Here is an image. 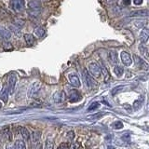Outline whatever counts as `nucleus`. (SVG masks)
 I'll use <instances>...</instances> for the list:
<instances>
[{
    "label": "nucleus",
    "mask_w": 149,
    "mask_h": 149,
    "mask_svg": "<svg viewBox=\"0 0 149 149\" xmlns=\"http://www.w3.org/2000/svg\"><path fill=\"white\" fill-rule=\"evenodd\" d=\"M132 16H147L148 12L146 9V10H138V11H133L132 13H130Z\"/></svg>",
    "instance_id": "nucleus-20"
},
{
    "label": "nucleus",
    "mask_w": 149,
    "mask_h": 149,
    "mask_svg": "<svg viewBox=\"0 0 149 149\" xmlns=\"http://www.w3.org/2000/svg\"><path fill=\"white\" fill-rule=\"evenodd\" d=\"M133 59H134L135 64H136L139 68H142V69H144V70H147L148 69V64H147V63L144 62V61L141 57H139V56H137V55H134L133 56Z\"/></svg>",
    "instance_id": "nucleus-6"
},
{
    "label": "nucleus",
    "mask_w": 149,
    "mask_h": 149,
    "mask_svg": "<svg viewBox=\"0 0 149 149\" xmlns=\"http://www.w3.org/2000/svg\"><path fill=\"white\" fill-rule=\"evenodd\" d=\"M88 71H90V73L94 77H99L102 73V70L101 67L99 66V64H97L95 63H90V65H88Z\"/></svg>",
    "instance_id": "nucleus-1"
},
{
    "label": "nucleus",
    "mask_w": 149,
    "mask_h": 149,
    "mask_svg": "<svg viewBox=\"0 0 149 149\" xmlns=\"http://www.w3.org/2000/svg\"><path fill=\"white\" fill-rule=\"evenodd\" d=\"M7 149H15V146H7Z\"/></svg>",
    "instance_id": "nucleus-31"
},
{
    "label": "nucleus",
    "mask_w": 149,
    "mask_h": 149,
    "mask_svg": "<svg viewBox=\"0 0 149 149\" xmlns=\"http://www.w3.org/2000/svg\"><path fill=\"white\" fill-rule=\"evenodd\" d=\"M143 105V102L141 100H136L133 102V108L134 110H139Z\"/></svg>",
    "instance_id": "nucleus-24"
},
{
    "label": "nucleus",
    "mask_w": 149,
    "mask_h": 149,
    "mask_svg": "<svg viewBox=\"0 0 149 149\" xmlns=\"http://www.w3.org/2000/svg\"><path fill=\"white\" fill-rule=\"evenodd\" d=\"M40 140H41V132H35L33 134V139H32V143L34 146H37V144L40 143Z\"/></svg>",
    "instance_id": "nucleus-13"
},
{
    "label": "nucleus",
    "mask_w": 149,
    "mask_h": 149,
    "mask_svg": "<svg viewBox=\"0 0 149 149\" xmlns=\"http://www.w3.org/2000/svg\"><path fill=\"white\" fill-rule=\"evenodd\" d=\"M108 58H109V62L112 65H116L118 63V53L116 52L115 50H110L109 51V55H108Z\"/></svg>",
    "instance_id": "nucleus-11"
},
{
    "label": "nucleus",
    "mask_w": 149,
    "mask_h": 149,
    "mask_svg": "<svg viewBox=\"0 0 149 149\" xmlns=\"http://www.w3.org/2000/svg\"><path fill=\"white\" fill-rule=\"evenodd\" d=\"M123 72H124V69L122 66H119V65H116L115 68H114V73L116 77H120L123 74Z\"/></svg>",
    "instance_id": "nucleus-18"
},
{
    "label": "nucleus",
    "mask_w": 149,
    "mask_h": 149,
    "mask_svg": "<svg viewBox=\"0 0 149 149\" xmlns=\"http://www.w3.org/2000/svg\"><path fill=\"white\" fill-rule=\"evenodd\" d=\"M120 57H121V61H122V63L126 65V66H130V65H132V59L130 57V55L126 52V51H122L120 54Z\"/></svg>",
    "instance_id": "nucleus-7"
},
{
    "label": "nucleus",
    "mask_w": 149,
    "mask_h": 149,
    "mask_svg": "<svg viewBox=\"0 0 149 149\" xmlns=\"http://www.w3.org/2000/svg\"><path fill=\"white\" fill-rule=\"evenodd\" d=\"M81 99V95L77 90H72L69 92V101L71 102H77Z\"/></svg>",
    "instance_id": "nucleus-8"
},
{
    "label": "nucleus",
    "mask_w": 149,
    "mask_h": 149,
    "mask_svg": "<svg viewBox=\"0 0 149 149\" xmlns=\"http://www.w3.org/2000/svg\"><path fill=\"white\" fill-rule=\"evenodd\" d=\"M133 3L135 5H141L143 3V0H133Z\"/></svg>",
    "instance_id": "nucleus-29"
},
{
    "label": "nucleus",
    "mask_w": 149,
    "mask_h": 149,
    "mask_svg": "<svg viewBox=\"0 0 149 149\" xmlns=\"http://www.w3.org/2000/svg\"><path fill=\"white\" fill-rule=\"evenodd\" d=\"M0 100H2L4 102H7L8 100V88L6 85L3 87L1 92H0Z\"/></svg>",
    "instance_id": "nucleus-12"
},
{
    "label": "nucleus",
    "mask_w": 149,
    "mask_h": 149,
    "mask_svg": "<svg viewBox=\"0 0 149 149\" xmlns=\"http://www.w3.org/2000/svg\"><path fill=\"white\" fill-rule=\"evenodd\" d=\"M68 78H69V81L70 83H71V85L74 86V88H79L81 86V83H80V80H79V78L77 76H76V74H69L68 76Z\"/></svg>",
    "instance_id": "nucleus-9"
},
{
    "label": "nucleus",
    "mask_w": 149,
    "mask_h": 149,
    "mask_svg": "<svg viewBox=\"0 0 149 149\" xmlns=\"http://www.w3.org/2000/svg\"><path fill=\"white\" fill-rule=\"evenodd\" d=\"M100 107V102H93L92 104L88 106V111H93V110H96L97 108H99Z\"/></svg>",
    "instance_id": "nucleus-23"
},
{
    "label": "nucleus",
    "mask_w": 149,
    "mask_h": 149,
    "mask_svg": "<svg viewBox=\"0 0 149 149\" xmlns=\"http://www.w3.org/2000/svg\"><path fill=\"white\" fill-rule=\"evenodd\" d=\"M10 29L12 30V32H13V33H15V35H17L18 36H21V32H20V30H19L16 26L11 25V26H10Z\"/></svg>",
    "instance_id": "nucleus-28"
},
{
    "label": "nucleus",
    "mask_w": 149,
    "mask_h": 149,
    "mask_svg": "<svg viewBox=\"0 0 149 149\" xmlns=\"http://www.w3.org/2000/svg\"><path fill=\"white\" fill-rule=\"evenodd\" d=\"M20 132H21V135H22V139L24 140L25 142L29 141V139H30V132H29V130H28L25 127H21L20 128Z\"/></svg>",
    "instance_id": "nucleus-15"
},
{
    "label": "nucleus",
    "mask_w": 149,
    "mask_h": 149,
    "mask_svg": "<svg viewBox=\"0 0 149 149\" xmlns=\"http://www.w3.org/2000/svg\"><path fill=\"white\" fill-rule=\"evenodd\" d=\"M1 107H2V104H1V102H0V108H1Z\"/></svg>",
    "instance_id": "nucleus-33"
},
{
    "label": "nucleus",
    "mask_w": 149,
    "mask_h": 149,
    "mask_svg": "<svg viewBox=\"0 0 149 149\" xmlns=\"http://www.w3.org/2000/svg\"><path fill=\"white\" fill-rule=\"evenodd\" d=\"M17 83V77L15 74H10L8 77V92L9 94H13L15 91V86Z\"/></svg>",
    "instance_id": "nucleus-3"
},
{
    "label": "nucleus",
    "mask_w": 149,
    "mask_h": 149,
    "mask_svg": "<svg viewBox=\"0 0 149 149\" xmlns=\"http://www.w3.org/2000/svg\"><path fill=\"white\" fill-rule=\"evenodd\" d=\"M58 149H69V148H68V146H66V144H62L61 146H59Z\"/></svg>",
    "instance_id": "nucleus-30"
},
{
    "label": "nucleus",
    "mask_w": 149,
    "mask_h": 149,
    "mask_svg": "<svg viewBox=\"0 0 149 149\" xmlns=\"http://www.w3.org/2000/svg\"><path fill=\"white\" fill-rule=\"evenodd\" d=\"M40 88H41V85H40L39 82L33 83L31 85V87H30V88H29V91H28V97L34 98L37 94V93H38Z\"/></svg>",
    "instance_id": "nucleus-4"
},
{
    "label": "nucleus",
    "mask_w": 149,
    "mask_h": 149,
    "mask_svg": "<svg viewBox=\"0 0 149 149\" xmlns=\"http://www.w3.org/2000/svg\"><path fill=\"white\" fill-rule=\"evenodd\" d=\"M53 147H54V143L52 140L47 139V141L45 143V149H53Z\"/></svg>",
    "instance_id": "nucleus-22"
},
{
    "label": "nucleus",
    "mask_w": 149,
    "mask_h": 149,
    "mask_svg": "<svg viewBox=\"0 0 149 149\" xmlns=\"http://www.w3.org/2000/svg\"><path fill=\"white\" fill-rule=\"evenodd\" d=\"M65 99V94L63 91H57L54 93L53 95V100L55 102H57V104H59V102H63Z\"/></svg>",
    "instance_id": "nucleus-10"
},
{
    "label": "nucleus",
    "mask_w": 149,
    "mask_h": 149,
    "mask_svg": "<svg viewBox=\"0 0 149 149\" xmlns=\"http://www.w3.org/2000/svg\"><path fill=\"white\" fill-rule=\"evenodd\" d=\"M139 49H140V51L143 52L146 58H148L147 57V56H148V54H147V48H146V47H143V46H139Z\"/></svg>",
    "instance_id": "nucleus-27"
},
{
    "label": "nucleus",
    "mask_w": 149,
    "mask_h": 149,
    "mask_svg": "<svg viewBox=\"0 0 149 149\" xmlns=\"http://www.w3.org/2000/svg\"><path fill=\"white\" fill-rule=\"evenodd\" d=\"M35 35L37 36V37H43L45 36V31L43 28H36V29H35Z\"/></svg>",
    "instance_id": "nucleus-21"
},
{
    "label": "nucleus",
    "mask_w": 149,
    "mask_h": 149,
    "mask_svg": "<svg viewBox=\"0 0 149 149\" xmlns=\"http://www.w3.org/2000/svg\"><path fill=\"white\" fill-rule=\"evenodd\" d=\"M24 39H25V42L27 43L28 46H32L33 44H34V42H35V37L31 34H25L24 35Z\"/></svg>",
    "instance_id": "nucleus-17"
},
{
    "label": "nucleus",
    "mask_w": 149,
    "mask_h": 149,
    "mask_svg": "<svg viewBox=\"0 0 149 149\" xmlns=\"http://www.w3.org/2000/svg\"><path fill=\"white\" fill-rule=\"evenodd\" d=\"M15 149H26V144L22 140H17L15 143Z\"/></svg>",
    "instance_id": "nucleus-19"
},
{
    "label": "nucleus",
    "mask_w": 149,
    "mask_h": 149,
    "mask_svg": "<svg viewBox=\"0 0 149 149\" xmlns=\"http://www.w3.org/2000/svg\"><path fill=\"white\" fill-rule=\"evenodd\" d=\"M108 149H115L114 146H108Z\"/></svg>",
    "instance_id": "nucleus-32"
},
{
    "label": "nucleus",
    "mask_w": 149,
    "mask_h": 149,
    "mask_svg": "<svg viewBox=\"0 0 149 149\" xmlns=\"http://www.w3.org/2000/svg\"><path fill=\"white\" fill-rule=\"evenodd\" d=\"M39 149H42V146H39Z\"/></svg>",
    "instance_id": "nucleus-34"
},
{
    "label": "nucleus",
    "mask_w": 149,
    "mask_h": 149,
    "mask_svg": "<svg viewBox=\"0 0 149 149\" xmlns=\"http://www.w3.org/2000/svg\"><path fill=\"white\" fill-rule=\"evenodd\" d=\"M148 37H149V31L148 29L146 27L143 28L141 32V35H140V39L143 42V43H146L147 40H148Z\"/></svg>",
    "instance_id": "nucleus-14"
},
{
    "label": "nucleus",
    "mask_w": 149,
    "mask_h": 149,
    "mask_svg": "<svg viewBox=\"0 0 149 149\" xmlns=\"http://www.w3.org/2000/svg\"><path fill=\"white\" fill-rule=\"evenodd\" d=\"M83 79H84V82H85L86 86L88 88H92L95 86L94 79L91 77L90 73H88L86 69H84V71H83Z\"/></svg>",
    "instance_id": "nucleus-2"
},
{
    "label": "nucleus",
    "mask_w": 149,
    "mask_h": 149,
    "mask_svg": "<svg viewBox=\"0 0 149 149\" xmlns=\"http://www.w3.org/2000/svg\"><path fill=\"white\" fill-rule=\"evenodd\" d=\"M123 88H124V86H118V87H115V88H113V90L111 91V94L114 96V95H116L118 91H120L121 90H123Z\"/></svg>",
    "instance_id": "nucleus-25"
},
{
    "label": "nucleus",
    "mask_w": 149,
    "mask_h": 149,
    "mask_svg": "<svg viewBox=\"0 0 149 149\" xmlns=\"http://www.w3.org/2000/svg\"><path fill=\"white\" fill-rule=\"evenodd\" d=\"M0 36H1L4 39H9L10 38V36H11V34H10V32H9L7 28H4V27H0Z\"/></svg>",
    "instance_id": "nucleus-16"
},
{
    "label": "nucleus",
    "mask_w": 149,
    "mask_h": 149,
    "mask_svg": "<svg viewBox=\"0 0 149 149\" xmlns=\"http://www.w3.org/2000/svg\"><path fill=\"white\" fill-rule=\"evenodd\" d=\"M10 5L14 10L20 11L24 7V0H11Z\"/></svg>",
    "instance_id": "nucleus-5"
},
{
    "label": "nucleus",
    "mask_w": 149,
    "mask_h": 149,
    "mask_svg": "<svg viewBox=\"0 0 149 149\" xmlns=\"http://www.w3.org/2000/svg\"><path fill=\"white\" fill-rule=\"evenodd\" d=\"M114 128L116 129V130H120L123 128V124L122 122H120V121H116L114 123Z\"/></svg>",
    "instance_id": "nucleus-26"
}]
</instances>
